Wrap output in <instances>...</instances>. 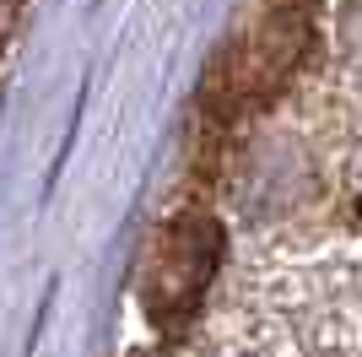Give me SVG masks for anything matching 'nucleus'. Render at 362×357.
<instances>
[{"label": "nucleus", "mask_w": 362, "mask_h": 357, "mask_svg": "<svg viewBox=\"0 0 362 357\" xmlns=\"http://www.w3.org/2000/svg\"><path fill=\"white\" fill-rule=\"evenodd\" d=\"M200 357H287V352L255 325V314H238V319H222V325H216L211 346Z\"/></svg>", "instance_id": "3"}, {"label": "nucleus", "mask_w": 362, "mask_h": 357, "mask_svg": "<svg viewBox=\"0 0 362 357\" xmlns=\"http://www.w3.org/2000/svg\"><path fill=\"white\" fill-rule=\"evenodd\" d=\"M303 38H308V16H303V11L265 16V22L238 44V55H233V76L222 81L227 98H238V92H249V87H255V92L276 87V76H287L292 65H298Z\"/></svg>", "instance_id": "2"}, {"label": "nucleus", "mask_w": 362, "mask_h": 357, "mask_svg": "<svg viewBox=\"0 0 362 357\" xmlns=\"http://www.w3.org/2000/svg\"><path fill=\"white\" fill-rule=\"evenodd\" d=\"M351 211L362 217V147H357V157H351Z\"/></svg>", "instance_id": "4"}, {"label": "nucleus", "mask_w": 362, "mask_h": 357, "mask_svg": "<svg viewBox=\"0 0 362 357\" xmlns=\"http://www.w3.org/2000/svg\"><path fill=\"white\" fill-rule=\"evenodd\" d=\"M222 249H227V233L216 217H179L157 238V249L146 260V314L157 325H173L195 309V298L211 287L216 266H222Z\"/></svg>", "instance_id": "1"}]
</instances>
